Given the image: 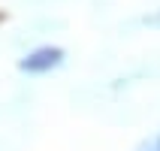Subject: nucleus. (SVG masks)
I'll list each match as a JSON object with an SVG mask.
<instances>
[{"mask_svg":"<svg viewBox=\"0 0 160 151\" xmlns=\"http://www.w3.org/2000/svg\"><path fill=\"white\" fill-rule=\"evenodd\" d=\"M139 151H160V130H157L154 136H148V139L139 145Z\"/></svg>","mask_w":160,"mask_h":151,"instance_id":"f03ea898","label":"nucleus"},{"mask_svg":"<svg viewBox=\"0 0 160 151\" xmlns=\"http://www.w3.org/2000/svg\"><path fill=\"white\" fill-rule=\"evenodd\" d=\"M61 63V48H39V52H33L30 58H24V67L27 73H42V70H52V67H58Z\"/></svg>","mask_w":160,"mask_h":151,"instance_id":"f257e3e1","label":"nucleus"}]
</instances>
